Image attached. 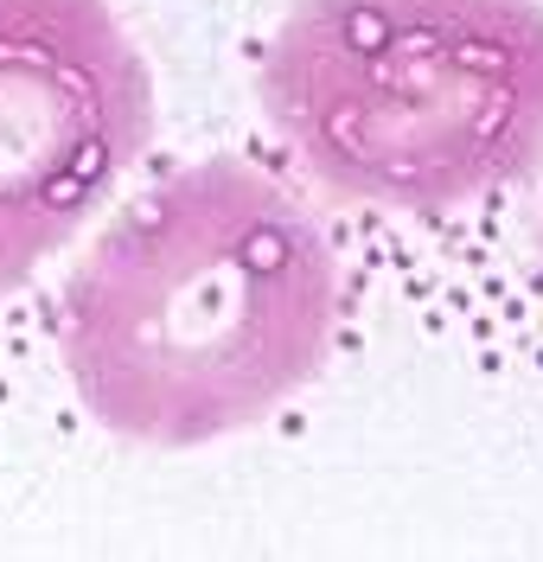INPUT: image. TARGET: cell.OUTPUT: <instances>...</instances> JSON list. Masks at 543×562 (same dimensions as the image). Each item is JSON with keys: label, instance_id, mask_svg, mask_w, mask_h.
Instances as JSON below:
<instances>
[{"label": "cell", "instance_id": "cell-1", "mask_svg": "<svg viewBox=\"0 0 543 562\" xmlns=\"http://www.w3.org/2000/svg\"><path fill=\"white\" fill-rule=\"evenodd\" d=\"M339 269L320 224L250 160H199L109 224L58 301V358L97 428L205 448L320 378Z\"/></svg>", "mask_w": 543, "mask_h": 562}, {"label": "cell", "instance_id": "cell-2", "mask_svg": "<svg viewBox=\"0 0 543 562\" xmlns=\"http://www.w3.org/2000/svg\"><path fill=\"white\" fill-rule=\"evenodd\" d=\"M262 109L326 192L454 211L543 167V7L294 0Z\"/></svg>", "mask_w": 543, "mask_h": 562}, {"label": "cell", "instance_id": "cell-3", "mask_svg": "<svg viewBox=\"0 0 543 562\" xmlns=\"http://www.w3.org/2000/svg\"><path fill=\"white\" fill-rule=\"evenodd\" d=\"M154 135V77L109 0H0V288L33 281Z\"/></svg>", "mask_w": 543, "mask_h": 562}]
</instances>
